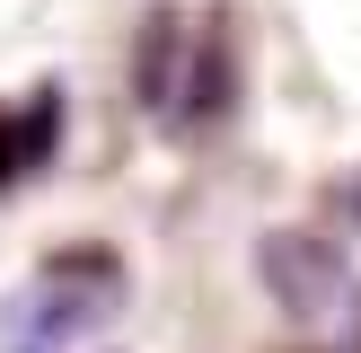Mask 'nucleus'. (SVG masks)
I'll return each instance as SVG.
<instances>
[{
  "instance_id": "3",
  "label": "nucleus",
  "mask_w": 361,
  "mask_h": 353,
  "mask_svg": "<svg viewBox=\"0 0 361 353\" xmlns=\"http://www.w3.org/2000/svg\"><path fill=\"white\" fill-rule=\"evenodd\" d=\"M53 141H62V88H35L27 115H0V186L35 176L53 159Z\"/></svg>"
},
{
  "instance_id": "4",
  "label": "nucleus",
  "mask_w": 361,
  "mask_h": 353,
  "mask_svg": "<svg viewBox=\"0 0 361 353\" xmlns=\"http://www.w3.org/2000/svg\"><path fill=\"white\" fill-rule=\"evenodd\" d=\"M344 203H353V212H361V186H353V194H344Z\"/></svg>"
},
{
  "instance_id": "2",
  "label": "nucleus",
  "mask_w": 361,
  "mask_h": 353,
  "mask_svg": "<svg viewBox=\"0 0 361 353\" xmlns=\"http://www.w3.org/2000/svg\"><path fill=\"white\" fill-rule=\"evenodd\" d=\"M229 80H238V62H229V27L221 18H203V27L150 18V35H141V106H150L159 124L203 133L229 106Z\"/></svg>"
},
{
  "instance_id": "1",
  "label": "nucleus",
  "mask_w": 361,
  "mask_h": 353,
  "mask_svg": "<svg viewBox=\"0 0 361 353\" xmlns=\"http://www.w3.org/2000/svg\"><path fill=\"white\" fill-rule=\"evenodd\" d=\"M123 300V265L106 247H71V256L35 265L0 309V353H71L88 327H106Z\"/></svg>"
}]
</instances>
